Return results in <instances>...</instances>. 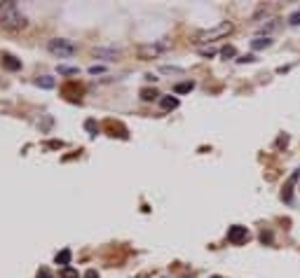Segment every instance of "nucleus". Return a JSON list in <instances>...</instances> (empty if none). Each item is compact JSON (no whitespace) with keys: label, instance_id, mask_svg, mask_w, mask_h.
Masks as SVG:
<instances>
[{"label":"nucleus","instance_id":"1","mask_svg":"<svg viewBox=\"0 0 300 278\" xmlns=\"http://www.w3.org/2000/svg\"><path fill=\"white\" fill-rule=\"evenodd\" d=\"M0 26L10 28V31H19L26 26V17H24L14 0H5L0 2Z\"/></svg>","mask_w":300,"mask_h":278},{"label":"nucleus","instance_id":"2","mask_svg":"<svg viewBox=\"0 0 300 278\" xmlns=\"http://www.w3.org/2000/svg\"><path fill=\"white\" fill-rule=\"evenodd\" d=\"M235 31V26L230 21H221L211 26V28H206V31H200L195 35V43H214V40H221V38H227L230 33Z\"/></svg>","mask_w":300,"mask_h":278},{"label":"nucleus","instance_id":"3","mask_svg":"<svg viewBox=\"0 0 300 278\" xmlns=\"http://www.w3.org/2000/svg\"><path fill=\"white\" fill-rule=\"evenodd\" d=\"M47 49H50L54 56H59V59H71V56L77 52V47H75L71 40H66V38H56V40H50Z\"/></svg>","mask_w":300,"mask_h":278},{"label":"nucleus","instance_id":"4","mask_svg":"<svg viewBox=\"0 0 300 278\" xmlns=\"http://www.w3.org/2000/svg\"><path fill=\"white\" fill-rule=\"evenodd\" d=\"M227 241L232 243V246H242V243H247L249 241V229L242 225H232L227 229Z\"/></svg>","mask_w":300,"mask_h":278},{"label":"nucleus","instance_id":"5","mask_svg":"<svg viewBox=\"0 0 300 278\" xmlns=\"http://www.w3.org/2000/svg\"><path fill=\"white\" fill-rule=\"evenodd\" d=\"M167 47H169L167 43H160V44H143V47L139 49V56H141V59H152V56H157V54L164 52Z\"/></svg>","mask_w":300,"mask_h":278},{"label":"nucleus","instance_id":"6","mask_svg":"<svg viewBox=\"0 0 300 278\" xmlns=\"http://www.w3.org/2000/svg\"><path fill=\"white\" fill-rule=\"evenodd\" d=\"M94 56H97V59H103V61H115L120 56V49H101V47H99V49H94Z\"/></svg>","mask_w":300,"mask_h":278},{"label":"nucleus","instance_id":"7","mask_svg":"<svg viewBox=\"0 0 300 278\" xmlns=\"http://www.w3.org/2000/svg\"><path fill=\"white\" fill-rule=\"evenodd\" d=\"M251 47H253V49H268V47H272V38H270V35H258V38H253V40H251Z\"/></svg>","mask_w":300,"mask_h":278},{"label":"nucleus","instance_id":"8","mask_svg":"<svg viewBox=\"0 0 300 278\" xmlns=\"http://www.w3.org/2000/svg\"><path fill=\"white\" fill-rule=\"evenodd\" d=\"M2 65H5L7 70H19V68H22V61L14 59L12 54H2Z\"/></svg>","mask_w":300,"mask_h":278},{"label":"nucleus","instance_id":"9","mask_svg":"<svg viewBox=\"0 0 300 278\" xmlns=\"http://www.w3.org/2000/svg\"><path fill=\"white\" fill-rule=\"evenodd\" d=\"M54 262H56V264H61V267L66 269V267H68V262H71V250H68V248H64L61 253H56Z\"/></svg>","mask_w":300,"mask_h":278},{"label":"nucleus","instance_id":"10","mask_svg":"<svg viewBox=\"0 0 300 278\" xmlns=\"http://www.w3.org/2000/svg\"><path fill=\"white\" fill-rule=\"evenodd\" d=\"M160 106H162V110H174V107H178V98L176 96H162Z\"/></svg>","mask_w":300,"mask_h":278},{"label":"nucleus","instance_id":"11","mask_svg":"<svg viewBox=\"0 0 300 278\" xmlns=\"http://www.w3.org/2000/svg\"><path fill=\"white\" fill-rule=\"evenodd\" d=\"M35 85L43 86V89H52V86H54V77L52 75H43V77H38V80H35Z\"/></svg>","mask_w":300,"mask_h":278},{"label":"nucleus","instance_id":"12","mask_svg":"<svg viewBox=\"0 0 300 278\" xmlns=\"http://www.w3.org/2000/svg\"><path fill=\"white\" fill-rule=\"evenodd\" d=\"M193 86H195V82H178V85L174 86V91L176 94H188V91H193Z\"/></svg>","mask_w":300,"mask_h":278},{"label":"nucleus","instance_id":"13","mask_svg":"<svg viewBox=\"0 0 300 278\" xmlns=\"http://www.w3.org/2000/svg\"><path fill=\"white\" fill-rule=\"evenodd\" d=\"M277 28H279V19H272L270 23H263V26H260V33H265V35H268V33L277 31Z\"/></svg>","mask_w":300,"mask_h":278},{"label":"nucleus","instance_id":"14","mask_svg":"<svg viewBox=\"0 0 300 278\" xmlns=\"http://www.w3.org/2000/svg\"><path fill=\"white\" fill-rule=\"evenodd\" d=\"M157 96H160V94H157L155 89H141V98H143V101H155Z\"/></svg>","mask_w":300,"mask_h":278},{"label":"nucleus","instance_id":"15","mask_svg":"<svg viewBox=\"0 0 300 278\" xmlns=\"http://www.w3.org/2000/svg\"><path fill=\"white\" fill-rule=\"evenodd\" d=\"M61 278H80V274H77V269H71V267H66L61 269V274H59Z\"/></svg>","mask_w":300,"mask_h":278},{"label":"nucleus","instance_id":"16","mask_svg":"<svg viewBox=\"0 0 300 278\" xmlns=\"http://www.w3.org/2000/svg\"><path fill=\"white\" fill-rule=\"evenodd\" d=\"M286 21H289L291 26H300V10L291 12V14H289V19H286Z\"/></svg>","mask_w":300,"mask_h":278},{"label":"nucleus","instance_id":"17","mask_svg":"<svg viewBox=\"0 0 300 278\" xmlns=\"http://www.w3.org/2000/svg\"><path fill=\"white\" fill-rule=\"evenodd\" d=\"M59 73H61V75H77V68H71V65H59Z\"/></svg>","mask_w":300,"mask_h":278},{"label":"nucleus","instance_id":"18","mask_svg":"<svg viewBox=\"0 0 300 278\" xmlns=\"http://www.w3.org/2000/svg\"><path fill=\"white\" fill-rule=\"evenodd\" d=\"M237 61H239V64H253V61H256V56H253V54H247V56H239Z\"/></svg>","mask_w":300,"mask_h":278},{"label":"nucleus","instance_id":"19","mask_svg":"<svg viewBox=\"0 0 300 278\" xmlns=\"http://www.w3.org/2000/svg\"><path fill=\"white\" fill-rule=\"evenodd\" d=\"M221 54H223L225 59H230V56H235V47H230V44H227V47H223V49H221Z\"/></svg>","mask_w":300,"mask_h":278},{"label":"nucleus","instance_id":"20","mask_svg":"<svg viewBox=\"0 0 300 278\" xmlns=\"http://www.w3.org/2000/svg\"><path fill=\"white\" fill-rule=\"evenodd\" d=\"M200 54H202V56H214L216 49H211V47H209V49H206V47H202V49H200Z\"/></svg>","mask_w":300,"mask_h":278},{"label":"nucleus","instance_id":"21","mask_svg":"<svg viewBox=\"0 0 300 278\" xmlns=\"http://www.w3.org/2000/svg\"><path fill=\"white\" fill-rule=\"evenodd\" d=\"M38 278H54V276L47 271V269H40V271H38Z\"/></svg>","mask_w":300,"mask_h":278},{"label":"nucleus","instance_id":"22","mask_svg":"<svg viewBox=\"0 0 300 278\" xmlns=\"http://www.w3.org/2000/svg\"><path fill=\"white\" fill-rule=\"evenodd\" d=\"M89 73H92V75H97V73H103V65H92V68H89Z\"/></svg>","mask_w":300,"mask_h":278},{"label":"nucleus","instance_id":"23","mask_svg":"<svg viewBox=\"0 0 300 278\" xmlns=\"http://www.w3.org/2000/svg\"><path fill=\"white\" fill-rule=\"evenodd\" d=\"M162 73H183L181 68H169V65H164V68H162Z\"/></svg>","mask_w":300,"mask_h":278},{"label":"nucleus","instance_id":"24","mask_svg":"<svg viewBox=\"0 0 300 278\" xmlns=\"http://www.w3.org/2000/svg\"><path fill=\"white\" fill-rule=\"evenodd\" d=\"M85 127H87V131H92V136H97V133H94V131H97V128H94V122H92V119H89V122H87Z\"/></svg>","mask_w":300,"mask_h":278},{"label":"nucleus","instance_id":"25","mask_svg":"<svg viewBox=\"0 0 300 278\" xmlns=\"http://www.w3.org/2000/svg\"><path fill=\"white\" fill-rule=\"evenodd\" d=\"M85 278H99V274H97V271H94V269H89V271H87V274H85Z\"/></svg>","mask_w":300,"mask_h":278},{"label":"nucleus","instance_id":"26","mask_svg":"<svg viewBox=\"0 0 300 278\" xmlns=\"http://www.w3.org/2000/svg\"><path fill=\"white\" fill-rule=\"evenodd\" d=\"M211 278H221V276H211Z\"/></svg>","mask_w":300,"mask_h":278}]
</instances>
